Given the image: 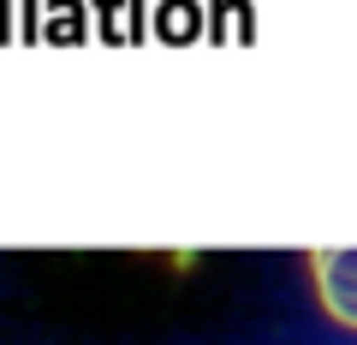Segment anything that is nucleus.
I'll list each match as a JSON object with an SVG mask.
<instances>
[{
	"label": "nucleus",
	"mask_w": 357,
	"mask_h": 345,
	"mask_svg": "<svg viewBox=\"0 0 357 345\" xmlns=\"http://www.w3.org/2000/svg\"><path fill=\"white\" fill-rule=\"evenodd\" d=\"M310 274H316L321 309L345 328H357V244L351 250H310Z\"/></svg>",
	"instance_id": "1"
}]
</instances>
